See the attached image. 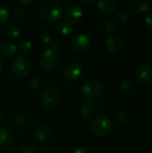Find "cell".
I'll return each instance as SVG.
<instances>
[{"label":"cell","mask_w":152,"mask_h":153,"mask_svg":"<svg viewBox=\"0 0 152 153\" xmlns=\"http://www.w3.org/2000/svg\"><path fill=\"white\" fill-rule=\"evenodd\" d=\"M152 77V68L147 63H140L135 69V78L138 82L144 84L150 82Z\"/></svg>","instance_id":"ba28073f"},{"label":"cell","mask_w":152,"mask_h":153,"mask_svg":"<svg viewBox=\"0 0 152 153\" xmlns=\"http://www.w3.org/2000/svg\"><path fill=\"white\" fill-rule=\"evenodd\" d=\"M9 20H10V10L5 4L0 2V25H4L7 23Z\"/></svg>","instance_id":"603a6c76"},{"label":"cell","mask_w":152,"mask_h":153,"mask_svg":"<svg viewBox=\"0 0 152 153\" xmlns=\"http://www.w3.org/2000/svg\"><path fill=\"white\" fill-rule=\"evenodd\" d=\"M14 133L13 129L8 126L0 127V147L6 148L10 146L14 141Z\"/></svg>","instance_id":"7c38bea8"},{"label":"cell","mask_w":152,"mask_h":153,"mask_svg":"<svg viewBox=\"0 0 152 153\" xmlns=\"http://www.w3.org/2000/svg\"><path fill=\"white\" fill-rule=\"evenodd\" d=\"M96 108H97L96 100L93 101V100H85L81 108V114H82V117H83V119H85V120L90 119L96 112Z\"/></svg>","instance_id":"9a60e30c"},{"label":"cell","mask_w":152,"mask_h":153,"mask_svg":"<svg viewBox=\"0 0 152 153\" xmlns=\"http://www.w3.org/2000/svg\"><path fill=\"white\" fill-rule=\"evenodd\" d=\"M123 44V39L121 38L120 35L118 34H112L109 37L107 38L106 42H105V46L108 52L111 53H116L117 52Z\"/></svg>","instance_id":"4fadbf2b"},{"label":"cell","mask_w":152,"mask_h":153,"mask_svg":"<svg viewBox=\"0 0 152 153\" xmlns=\"http://www.w3.org/2000/svg\"><path fill=\"white\" fill-rule=\"evenodd\" d=\"M40 16L51 22H56L61 19L64 13V8L60 2L56 0H47L41 3L39 6Z\"/></svg>","instance_id":"6da1fadb"},{"label":"cell","mask_w":152,"mask_h":153,"mask_svg":"<svg viewBox=\"0 0 152 153\" xmlns=\"http://www.w3.org/2000/svg\"><path fill=\"white\" fill-rule=\"evenodd\" d=\"M49 45H50V48H53V49L58 51V49L62 48L63 42H62V40H61L60 39H58V38H53L52 40H51V42L49 43Z\"/></svg>","instance_id":"f546056e"},{"label":"cell","mask_w":152,"mask_h":153,"mask_svg":"<svg viewBox=\"0 0 152 153\" xmlns=\"http://www.w3.org/2000/svg\"><path fill=\"white\" fill-rule=\"evenodd\" d=\"M3 65H4V63H3V60L0 58V71L3 69Z\"/></svg>","instance_id":"8d00e7d4"},{"label":"cell","mask_w":152,"mask_h":153,"mask_svg":"<svg viewBox=\"0 0 152 153\" xmlns=\"http://www.w3.org/2000/svg\"><path fill=\"white\" fill-rule=\"evenodd\" d=\"M52 138L51 128L47 126H40L36 129L35 139L40 144H47Z\"/></svg>","instance_id":"8fae6325"},{"label":"cell","mask_w":152,"mask_h":153,"mask_svg":"<svg viewBox=\"0 0 152 153\" xmlns=\"http://www.w3.org/2000/svg\"><path fill=\"white\" fill-rule=\"evenodd\" d=\"M45 83H46L45 80L40 76H35L30 82V85L32 89H39L43 87Z\"/></svg>","instance_id":"4316f807"},{"label":"cell","mask_w":152,"mask_h":153,"mask_svg":"<svg viewBox=\"0 0 152 153\" xmlns=\"http://www.w3.org/2000/svg\"><path fill=\"white\" fill-rule=\"evenodd\" d=\"M102 91V83L96 79L88 81L82 87V96L86 100L95 101L100 95Z\"/></svg>","instance_id":"5b68a950"},{"label":"cell","mask_w":152,"mask_h":153,"mask_svg":"<svg viewBox=\"0 0 152 153\" xmlns=\"http://www.w3.org/2000/svg\"><path fill=\"white\" fill-rule=\"evenodd\" d=\"M40 102L47 108L55 107L59 100V92L53 86H47L40 93Z\"/></svg>","instance_id":"8992f818"},{"label":"cell","mask_w":152,"mask_h":153,"mask_svg":"<svg viewBox=\"0 0 152 153\" xmlns=\"http://www.w3.org/2000/svg\"><path fill=\"white\" fill-rule=\"evenodd\" d=\"M52 39V31L48 28H43L39 31V39L42 44L49 45Z\"/></svg>","instance_id":"7402d4cb"},{"label":"cell","mask_w":152,"mask_h":153,"mask_svg":"<svg viewBox=\"0 0 152 153\" xmlns=\"http://www.w3.org/2000/svg\"><path fill=\"white\" fill-rule=\"evenodd\" d=\"M129 5L135 13L142 14L151 8V2L150 0H131L129 2Z\"/></svg>","instance_id":"5bb4252c"},{"label":"cell","mask_w":152,"mask_h":153,"mask_svg":"<svg viewBox=\"0 0 152 153\" xmlns=\"http://www.w3.org/2000/svg\"><path fill=\"white\" fill-rule=\"evenodd\" d=\"M112 128H113L112 120L105 115H100L97 117L90 125L91 133L97 137L106 136L111 132Z\"/></svg>","instance_id":"3957f363"},{"label":"cell","mask_w":152,"mask_h":153,"mask_svg":"<svg viewBox=\"0 0 152 153\" xmlns=\"http://www.w3.org/2000/svg\"><path fill=\"white\" fill-rule=\"evenodd\" d=\"M32 3H34L33 0H27V1L22 0V1H19V4H32Z\"/></svg>","instance_id":"d590c367"},{"label":"cell","mask_w":152,"mask_h":153,"mask_svg":"<svg viewBox=\"0 0 152 153\" xmlns=\"http://www.w3.org/2000/svg\"><path fill=\"white\" fill-rule=\"evenodd\" d=\"M82 3L86 6H91L92 4H95V1L94 0H82Z\"/></svg>","instance_id":"836d02e7"},{"label":"cell","mask_w":152,"mask_h":153,"mask_svg":"<svg viewBox=\"0 0 152 153\" xmlns=\"http://www.w3.org/2000/svg\"><path fill=\"white\" fill-rule=\"evenodd\" d=\"M116 26V21L113 18L108 17V18H105V19H103L101 21L100 25H99V28H100V30L103 32L109 33V32H111V31H113L115 30Z\"/></svg>","instance_id":"ffe728a7"},{"label":"cell","mask_w":152,"mask_h":153,"mask_svg":"<svg viewBox=\"0 0 152 153\" xmlns=\"http://www.w3.org/2000/svg\"><path fill=\"white\" fill-rule=\"evenodd\" d=\"M31 41L28 39H23L19 43V51L22 54H26L31 49Z\"/></svg>","instance_id":"484cf974"},{"label":"cell","mask_w":152,"mask_h":153,"mask_svg":"<svg viewBox=\"0 0 152 153\" xmlns=\"http://www.w3.org/2000/svg\"><path fill=\"white\" fill-rule=\"evenodd\" d=\"M72 153H89V152H88V151H87L85 148H83V147H77V148H75V149L73 151V152Z\"/></svg>","instance_id":"d6a6232c"},{"label":"cell","mask_w":152,"mask_h":153,"mask_svg":"<svg viewBox=\"0 0 152 153\" xmlns=\"http://www.w3.org/2000/svg\"><path fill=\"white\" fill-rule=\"evenodd\" d=\"M117 17H118V19H119L121 22H127L129 21V19H130V14H129V12H128L126 9L123 8V9L119 10L118 14H117Z\"/></svg>","instance_id":"f1b7e54d"},{"label":"cell","mask_w":152,"mask_h":153,"mask_svg":"<svg viewBox=\"0 0 152 153\" xmlns=\"http://www.w3.org/2000/svg\"><path fill=\"white\" fill-rule=\"evenodd\" d=\"M17 50V47L12 41L4 40L0 43V55L4 57L13 56Z\"/></svg>","instance_id":"e0dca14e"},{"label":"cell","mask_w":152,"mask_h":153,"mask_svg":"<svg viewBox=\"0 0 152 153\" xmlns=\"http://www.w3.org/2000/svg\"><path fill=\"white\" fill-rule=\"evenodd\" d=\"M65 15L66 18V21L69 22H80L83 17V11L82 7H80L77 4H72L66 7Z\"/></svg>","instance_id":"30bf717a"},{"label":"cell","mask_w":152,"mask_h":153,"mask_svg":"<svg viewBox=\"0 0 152 153\" xmlns=\"http://www.w3.org/2000/svg\"><path fill=\"white\" fill-rule=\"evenodd\" d=\"M62 57L60 53L57 50L48 48L41 53L39 59V64L43 70L53 71L59 66Z\"/></svg>","instance_id":"7a4b0ae2"},{"label":"cell","mask_w":152,"mask_h":153,"mask_svg":"<svg viewBox=\"0 0 152 153\" xmlns=\"http://www.w3.org/2000/svg\"><path fill=\"white\" fill-rule=\"evenodd\" d=\"M82 73V68L80 63L71 62L66 65L64 70V75L65 79L69 81H77Z\"/></svg>","instance_id":"9c48e42d"},{"label":"cell","mask_w":152,"mask_h":153,"mask_svg":"<svg viewBox=\"0 0 152 153\" xmlns=\"http://www.w3.org/2000/svg\"><path fill=\"white\" fill-rule=\"evenodd\" d=\"M144 26L147 30H152V13H149L144 18Z\"/></svg>","instance_id":"4dcf8cb0"},{"label":"cell","mask_w":152,"mask_h":153,"mask_svg":"<svg viewBox=\"0 0 152 153\" xmlns=\"http://www.w3.org/2000/svg\"><path fill=\"white\" fill-rule=\"evenodd\" d=\"M5 122H6V118H5L4 115L2 112H0V127H2Z\"/></svg>","instance_id":"e575fe53"},{"label":"cell","mask_w":152,"mask_h":153,"mask_svg":"<svg viewBox=\"0 0 152 153\" xmlns=\"http://www.w3.org/2000/svg\"><path fill=\"white\" fill-rule=\"evenodd\" d=\"M10 125L14 128H21L27 123V117L23 113H15L9 119Z\"/></svg>","instance_id":"ac0fdd59"},{"label":"cell","mask_w":152,"mask_h":153,"mask_svg":"<svg viewBox=\"0 0 152 153\" xmlns=\"http://www.w3.org/2000/svg\"><path fill=\"white\" fill-rule=\"evenodd\" d=\"M73 24L66 20L60 22L57 26L58 32L63 36H69L73 32Z\"/></svg>","instance_id":"44dd1931"},{"label":"cell","mask_w":152,"mask_h":153,"mask_svg":"<svg viewBox=\"0 0 152 153\" xmlns=\"http://www.w3.org/2000/svg\"><path fill=\"white\" fill-rule=\"evenodd\" d=\"M136 86L134 82L131 79V78H125L124 79L120 84H119V90L121 91V92H123L124 94H131L134 91Z\"/></svg>","instance_id":"d6986e66"},{"label":"cell","mask_w":152,"mask_h":153,"mask_svg":"<svg viewBox=\"0 0 152 153\" xmlns=\"http://www.w3.org/2000/svg\"><path fill=\"white\" fill-rule=\"evenodd\" d=\"M19 153H36L35 150L32 147L30 146H26L21 149V151L19 152Z\"/></svg>","instance_id":"1f68e13d"},{"label":"cell","mask_w":152,"mask_h":153,"mask_svg":"<svg viewBox=\"0 0 152 153\" xmlns=\"http://www.w3.org/2000/svg\"><path fill=\"white\" fill-rule=\"evenodd\" d=\"M118 5L119 3L116 0H100L98 2L99 9L106 14L114 13L117 10Z\"/></svg>","instance_id":"2e32d148"},{"label":"cell","mask_w":152,"mask_h":153,"mask_svg":"<svg viewBox=\"0 0 152 153\" xmlns=\"http://www.w3.org/2000/svg\"><path fill=\"white\" fill-rule=\"evenodd\" d=\"M30 62L24 56H17L11 64L13 74L18 78H25L30 72Z\"/></svg>","instance_id":"277c9868"},{"label":"cell","mask_w":152,"mask_h":153,"mask_svg":"<svg viewBox=\"0 0 152 153\" xmlns=\"http://www.w3.org/2000/svg\"><path fill=\"white\" fill-rule=\"evenodd\" d=\"M91 44V39L89 34L82 32L76 34L72 39V47L79 52L86 51Z\"/></svg>","instance_id":"52a82bcc"},{"label":"cell","mask_w":152,"mask_h":153,"mask_svg":"<svg viewBox=\"0 0 152 153\" xmlns=\"http://www.w3.org/2000/svg\"><path fill=\"white\" fill-rule=\"evenodd\" d=\"M129 117H130V114L127 110H125V109H121L119 111H117L116 113V116H115V121L118 124V125H122V124H125L126 123L128 120H129Z\"/></svg>","instance_id":"cb8c5ba5"},{"label":"cell","mask_w":152,"mask_h":153,"mask_svg":"<svg viewBox=\"0 0 152 153\" xmlns=\"http://www.w3.org/2000/svg\"><path fill=\"white\" fill-rule=\"evenodd\" d=\"M13 17L17 20V21H21L23 17H24V14H25V10L22 6L21 5H18L16 7H14L13 11Z\"/></svg>","instance_id":"83f0119b"},{"label":"cell","mask_w":152,"mask_h":153,"mask_svg":"<svg viewBox=\"0 0 152 153\" xmlns=\"http://www.w3.org/2000/svg\"><path fill=\"white\" fill-rule=\"evenodd\" d=\"M6 35L10 39H16L20 37L21 30L17 26L11 24L6 28Z\"/></svg>","instance_id":"d4e9b609"}]
</instances>
